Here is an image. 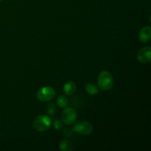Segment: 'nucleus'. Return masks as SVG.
<instances>
[{"label": "nucleus", "mask_w": 151, "mask_h": 151, "mask_svg": "<svg viewBox=\"0 0 151 151\" xmlns=\"http://www.w3.org/2000/svg\"><path fill=\"white\" fill-rule=\"evenodd\" d=\"M114 80L112 74L109 71H102L97 77L98 87L102 91H109L114 86Z\"/></svg>", "instance_id": "1"}, {"label": "nucleus", "mask_w": 151, "mask_h": 151, "mask_svg": "<svg viewBox=\"0 0 151 151\" xmlns=\"http://www.w3.org/2000/svg\"><path fill=\"white\" fill-rule=\"evenodd\" d=\"M52 125L51 118L47 115H39L33 121V128L39 132H44L50 129Z\"/></svg>", "instance_id": "2"}, {"label": "nucleus", "mask_w": 151, "mask_h": 151, "mask_svg": "<svg viewBox=\"0 0 151 151\" xmlns=\"http://www.w3.org/2000/svg\"><path fill=\"white\" fill-rule=\"evenodd\" d=\"M56 92L51 86H44L37 91L36 97L38 100L41 102H47L52 100L55 97Z\"/></svg>", "instance_id": "3"}, {"label": "nucleus", "mask_w": 151, "mask_h": 151, "mask_svg": "<svg viewBox=\"0 0 151 151\" xmlns=\"http://www.w3.org/2000/svg\"><path fill=\"white\" fill-rule=\"evenodd\" d=\"M64 109L61 115L62 122L67 125H72L76 122L78 113L76 110L72 107H66Z\"/></svg>", "instance_id": "4"}, {"label": "nucleus", "mask_w": 151, "mask_h": 151, "mask_svg": "<svg viewBox=\"0 0 151 151\" xmlns=\"http://www.w3.org/2000/svg\"><path fill=\"white\" fill-rule=\"evenodd\" d=\"M72 130L77 134L87 136L92 132L93 126L91 123L86 121H80L74 125Z\"/></svg>", "instance_id": "5"}, {"label": "nucleus", "mask_w": 151, "mask_h": 151, "mask_svg": "<svg viewBox=\"0 0 151 151\" xmlns=\"http://www.w3.org/2000/svg\"><path fill=\"white\" fill-rule=\"evenodd\" d=\"M137 60L142 63H150L151 60V48L150 47H145L142 48L137 53Z\"/></svg>", "instance_id": "6"}, {"label": "nucleus", "mask_w": 151, "mask_h": 151, "mask_svg": "<svg viewBox=\"0 0 151 151\" xmlns=\"http://www.w3.org/2000/svg\"><path fill=\"white\" fill-rule=\"evenodd\" d=\"M139 40L142 43H147L151 38V28L150 26L144 27L139 33Z\"/></svg>", "instance_id": "7"}, {"label": "nucleus", "mask_w": 151, "mask_h": 151, "mask_svg": "<svg viewBox=\"0 0 151 151\" xmlns=\"http://www.w3.org/2000/svg\"><path fill=\"white\" fill-rule=\"evenodd\" d=\"M63 90L66 95L71 96L76 91V85L72 81H68L63 85Z\"/></svg>", "instance_id": "8"}, {"label": "nucleus", "mask_w": 151, "mask_h": 151, "mask_svg": "<svg viewBox=\"0 0 151 151\" xmlns=\"http://www.w3.org/2000/svg\"><path fill=\"white\" fill-rule=\"evenodd\" d=\"M59 149L61 151H72L73 150V145L67 139H63L59 143Z\"/></svg>", "instance_id": "9"}, {"label": "nucleus", "mask_w": 151, "mask_h": 151, "mask_svg": "<svg viewBox=\"0 0 151 151\" xmlns=\"http://www.w3.org/2000/svg\"><path fill=\"white\" fill-rule=\"evenodd\" d=\"M85 90L90 95H95V94H98L99 92L98 87L96 85H94V84L91 83H88L86 85Z\"/></svg>", "instance_id": "10"}, {"label": "nucleus", "mask_w": 151, "mask_h": 151, "mask_svg": "<svg viewBox=\"0 0 151 151\" xmlns=\"http://www.w3.org/2000/svg\"><path fill=\"white\" fill-rule=\"evenodd\" d=\"M68 103H69V100L65 96L60 95L57 98V105L60 108L67 107Z\"/></svg>", "instance_id": "11"}, {"label": "nucleus", "mask_w": 151, "mask_h": 151, "mask_svg": "<svg viewBox=\"0 0 151 151\" xmlns=\"http://www.w3.org/2000/svg\"><path fill=\"white\" fill-rule=\"evenodd\" d=\"M47 113L50 116H53L55 114V106L54 103H49V105L47 106Z\"/></svg>", "instance_id": "12"}, {"label": "nucleus", "mask_w": 151, "mask_h": 151, "mask_svg": "<svg viewBox=\"0 0 151 151\" xmlns=\"http://www.w3.org/2000/svg\"><path fill=\"white\" fill-rule=\"evenodd\" d=\"M53 126L54 128L57 131H60V130L63 129V122H62V120L58 119H55L54 122H53Z\"/></svg>", "instance_id": "13"}, {"label": "nucleus", "mask_w": 151, "mask_h": 151, "mask_svg": "<svg viewBox=\"0 0 151 151\" xmlns=\"http://www.w3.org/2000/svg\"><path fill=\"white\" fill-rule=\"evenodd\" d=\"M73 130L71 129V128H65L64 130H63V135L65 136V137H72V134H73Z\"/></svg>", "instance_id": "14"}, {"label": "nucleus", "mask_w": 151, "mask_h": 151, "mask_svg": "<svg viewBox=\"0 0 151 151\" xmlns=\"http://www.w3.org/2000/svg\"><path fill=\"white\" fill-rule=\"evenodd\" d=\"M2 1V0H0V1Z\"/></svg>", "instance_id": "15"}]
</instances>
